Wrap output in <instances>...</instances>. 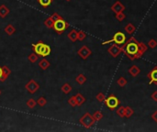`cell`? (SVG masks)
I'll use <instances>...</instances> for the list:
<instances>
[{"label": "cell", "mask_w": 157, "mask_h": 132, "mask_svg": "<svg viewBox=\"0 0 157 132\" xmlns=\"http://www.w3.org/2000/svg\"><path fill=\"white\" fill-rule=\"evenodd\" d=\"M139 41L134 39V38H131V40L125 43L124 45V53L125 55L129 58L131 61H134L136 60V54L138 53V46Z\"/></svg>", "instance_id": "obj_1"}, {"label": "cell", "mask_w": 157, "mask_h": 132, "mask_svg": "<svg viewBox=\"0 0 157 132\" xmlns=\"http://www.w3.org/2000/svg\"><path fill=\"white\" fill-rule=\"evenodd\" d=\"M32 49L33 51L38 56H41V57H46L48 55H50L51 53V47L49 45L45 44L42 41H39L35 44H32Z\"/></svg>", "instance_id": "obj_2"}, {"label": "cell", "mask_w": 157, "mask_h": 132, "mask_svg": "<svg viewBox=\"0 0 157 132\" xmlns=\"http://www.w3.org/2000/svg\"><path fill=\"white\" fill-rule=\"evenodd\" d=\"M126 35L124 34L123 32L121 31H118V32H116L114 36H113V38L109 40H106V41H103L102 42V45H105V44H109V43H111V42H114L115 44H117V45H124L126 42Z\"/></svg>", "instance_id": "obj_3"}, {"label": "cell", "mask_w": 157, "mask_h": 132, "mask_svg": "<svg viewBox=\"0 0 157 132\" xmlns=\"http://www.w3.org/2000/svg\"><path fill=\"white\" fill-rule=\"evenodd\" d=\"M79 122L81 123L82 126H84L85 127H86V129H89V127L94 126L96 120H95V118L93 117V116L91 114L85 113L84 116H82V117L80 118Z\"/></svg>", "instance_id": "obj_4"}, {"label": "cell", "mask_w": 157, "mask_h": 132, "mask_svg": "<svg viewBox=\"0 0 157 132\" xmlns=\"http://www.w3.org/2000/svg\"><path fill=\"white\" fill-rule=\"evenodd\" d=\"M68 27H69V24L66 21H64V18H62V19L54 21L52 28L58 33V34H62V33H63Z\"/></svg>", "instance_id": "obj_5"}, {"label": "cell", "mask_w": 157, "mask_h": 132, "mask_svg": "<svg viewBox=\"0 0 157 132\" xmlns=\"http://www.w3.org/2000/svg\"><path fill=\"white\" fill-rule=\"evenodd\" d=\"M104 102H105V105L111 110L117 108L119 105V100L114 96V94H110L107 99H105Z\"/></svg>", "instance_id": "obj_6"}, {"label": "cell", "mask_w": 157, "mask_h": 132, "mask_svg": "<svg viewBox=\"0 0 157 132\" xmlns=\"http://www.w3.org/2000/svg\"><path fill=\"white\" fill-rule=\"evenodd\" d=\"M25 87H26L27 91L30 94H34L40 89V84L35 80L31 79L27 82L26 85H25Z\"/></svg>", "instance_id": "obj_7"}, {"label": "cell", "mask_w": 157, "mask_h": 132, "mask_svg": "<svg viewBox=\"0 0 157 132\" xmlns=\"http://www.w3.org/2000/svg\"><path fill=\"white\" fill-rule=\"evenodd\" d=\"M123 51H124V45L121 47H119V46H118L117 44H115V45H111V46L109 48V50H107V52H109L112 57L117 58Z\"/></svg>", "instance_id": "obj_8"}, {"label": "cell", "mask_w": 157, "mask_h": 132, "mask_svg": "<svg viewBox=\"0 0 157 132\" xmlns=\"http://www.w3.org/2000/svg\"><path fill=\"white\" fill-rule=\"evenodd\" d=\"M78 55H79L83 60H86L87 58L92 54V51H91V50L86 47V46H83L79 49V51H78Z\"/></svg>", "instance_id": "obj_9"}, {"label": "cell", "mask_w": 157, "mask_h": 132, "mask_svg": "<svg viewBox=\"0 0 157 132\" xmlns=\"http://www.w3.org/2000/svg\"><path fill=\"white\" fill-rule=\"evenodd\" d=\"M111 10H112L115 14L121 13V12H123L125 10V6H124L121 1H117L111 7Z\"/></svg>", "instance_id": "obj_10"}, {"label": "cell", "mask_w": 157, "mask_h": 132, "mask_svg": "<svg viewBox=\"0 0 157 132\" xmlns=\"http://www.w3.org/2000/svg\"><path fill=\"white\" fill-rule=\"evenodd\" d=\"M148 78L150 79V84H157V67H154L152 71L148 73Z\"/></svg>", "instance_id": "obj_11"}, {"label": "cell", "mask_w": 157, "mask_h": 132, "mask_svg": "<svg viewBox=\"0 0 157 132\" xmlns=\"http://www.w3.org/2000/svg\"><path fill=\"white\" fill-rule=\"evenodd\" d=\"M138 46H139V50H138V53L136 54V59H139V58H140L143 55V53L146 52V51H147V46L144 43L139 42Z\"/></svg>", "instance_id": "obj_12"}, {"label": "cell", "mask_w": 157, "mask_h": 132, "mask_svg": "<svg viewBox=\"0 0 157 132\" xmlns=\"http://www.w3.org/2000/svg\"><path fill=\"white\" fill-rule=\"evenodd\" d=\"M11 73L10 69L7 66H3L2 67V77L0 79V82H5V80L9 76V74Z\"/></svg>", "instance_id": "obj_13"}, {"label": "cell", "mask_w": 157, "mask_h": 132, "mask_svg": "<svg viewBox=\"0 0 157 132\" xmlns=\"http://www.w3.org/2000/svg\"><path fill=\"white\" fill-rule=\"evenodd\" d=\"M129 73L131 76H133V77H136V76H138L140 73V68L138 67V66H136V65H132L131 67L129 69Z\"/></svg>", "instance_id": "obj_14"}, {"label": "cell", "mask_w": 157, "mask_h": 132, "mask_svg": "<svg viewBox=\"0 0 157 132\" xmlns=\"http://www.w3.org/2000/svg\"><path fill=\"white\" fill-rule=\"evenodd\" d=\"M9 8L5 5H1L0 6V16L1 18H6V16L9 14Z\"/></svg>", "instance_id": "obj_15"}, {"label": "cell", "mask_w": 157, "mask_h": 132, "mask_svg": "<svg viewBox=\"0 0 157 132\" xmlns=\"http://www.w3.org/2000/svg\"><path fill=\"white\" fill-rule=\"evenodd\" d=\"M74 98H76V101L77 106H82L85 102V96H83L82 94H76V96H74Z\"/></svg>", "instance_id": "obj_16"}, {"label": "cell", "mask_w": 157, "mask_h": 132, "mask_svg": "<svg viewBox=\"0 0 157 132\" xmlns=\"http://www.w3.org/2000/svg\"><path fill=\"white\" fill-rule=\"evenodd\" d=\"M50 65H51L50 61H47V60H45V59L41 60L39 63V67H40L42 70H47L50 67Z\"/></svg>", "instance_id": "obj_17"}, {"label": "cell", "mask_w": 157, "mask_h": 132, "mask_svg": "<svg viewBox=\"0 0 157 132\" xmlns=\"http://www.w3.org/2000/svg\"><path fill=\"white\" fill-rule=\"evenodd\" d=\"M67 36H68L69 40L71 41H73V42L77 40V31L76 30H73L70 31Z\"/></svg>", "instance_id": "obj_18"}, {"label": "cell", "mask_w": 157, "mask_h": 132, "mask_svg": "<svg viewBox=\"0 0 157 132\" xmlns=\"http://www.w3.org/2000/svg\"><path fill=\"white\" fill-rule=\"evenodd\" d=\"M124 30H125L128 34H132V33L136 30V28H135V27L131 23H129V24L126 25L125 28H124Z\"/></svg>", "instance_id": "obj_19"}, {"label": "cell", "mask_w": 157, "mask_h": 132, "mask_svg": "<svg viewBox=\"0 0 157 132\" xmlns=\"http://www.w3.org/2000/svg\"><path fill=\"white\" fill-rule=\"evenodd\" d=\"M15 31H16V28L13 26H12L11 24H8L7 26L5 28V32L7 33V35H9V36L13 35L14 33H15Z\"/></svg>", "instance_id": "obj_20"}, {"label": "cell", "mask_w": 157, "mask_h": 132, "mask_svg": "<svg viewBox=\"0 0 157 132\" xmlns=\"http://www.w3.org/2000/svg\"><path fill=\"white\" fill-rule=\"evenodd\" d=\"M62 91H63L65 94H68L72 91V86L70 85L68 82H65V84H64L63 86H62Z\"/></svg>", "instance_id": "obj_21"}, {"label": "cell", "mask_w": 157, "mask_h": 132, "mask_svg": "<svg viewBox=\"0 0 157 132\" xmlns=\"http://www.w3.org/2000/svg\"><path fill=\"white\" fill-rule=\"evenodd\" d=\"M76 81L77 82V84H79L82 85L86 82V77L84 75V74H78V75L76 76Z\"/></svg>", "instance_id": "obj_22"}, {"label": "cell", "mask_w": 157, "mask_h": 132, "mask_svg": "<svg viewBox=\"0 0 157 132\" xmlns=\"http://www.w3.org/2000/svg\"><path fill=\"white\" fill-rule=\"evenodd\" d=\"M53 24H54V21H53V19L51 18V16H49V18L45 19V21H44V25L48 28H53Z\"/></svg>", "instance_id": "obj_23"}, {"label": "cell", "mask_w": 157, "mask_h": 132, "mask_svg": "<svg viewBox=\"0 0 157 132\" xmlns=\"http://www.w3.org/2000/svg\"><path fill=\"white\" fill-rule=\"evenodd\" d=\"M133 114H134V111H133V109H132L131 106H126L125 107V117L127 118L131 117Z\"/></svg>", "instance_id": "obj_24"}, {"label": "cell", "mask_w": 157, "mask_h": 132, "mask_svg": "<svg viewBox=\"0 0 157 132\" xmlns=\"http://www.w3.org/2000/svg\"><path fill=\"white\" fill-rule=\"evenodd\" d=\"M28 61H30V63H35V61H37V60L39 59V56L36 54L35 52H32V53H30V55H28Z\"/></svg>", "instance_id": "obj_25"}, {"label": "cell", "mask_w": 157, "mask_h": 132, "mask_svg": "<svg viewBox=\"0 0 157 132\" xmlns=\"http://www.w3.org/2000/svg\"><path fill=\"white\" fill-rule=\"evenodd\" d=\"M116 112H117V115L119 116V117H125V107H124V106L119 107Z\"/></svg>", "instance_id": "obj_26"}, {"label": "cell", "mask_w": 157, "mask_h": 132, "mask_svg": "<svg viewBox=\"0 0 157 132\" xmlns=\"http://www.w3.org/2000/svg\"><path fill=\"white\" fill-rule=\"evenodd\" d=\"M38 1H39L40 5L41 7H49L50 5H51L52 2V0H38Z\"/></svg>", "instance_id": "obj_27"}, {"label": "cell", "mask_w": 157, "mask_h": 132, "mask_svg": "<svg viewBox=\"0 0 157 132\" xmlns=\"http://www.w3.org/2000/svg\"><path fill=\"white\" fill-rule=\"evenodd\" d=\"M93 117L95 118V120L96 121H99L103 118V114L100 112V111H96L93 115Z\"/></svg>", "instance_id": "obj_28"}, {"label": "cell", "mask_w": 157, "mask_h": 132, "mask_svg": "<svg viewBox=\"0 0 157 132\" xmlns=\"http://www.w3.org/2000/svg\"><path fill=\"white\" fill-rule=\"evenodd\" d=\"M117 82H118V84L121 86V87H124V86L127 84L128 81L124 77H119L118 79V81H117Z\"/></svg>", "instance_id": "obj_29"}, {"label": "cell", "mask_w": 157, "mask_h": 132, "mask_svg": "<svg viewBox=\"0 0 157 132\" xmlns=\"http://www.w3.org/2000/svg\"><path fill=\"white\" fill-rule=\"evenodd\" d=\"M85 38H86V34L84 31H82V30L77 31V40H78L82 41V40H84Z\"/></svg>", "instance_id": "obj_30"}, {"label": "cell", "mask_w": 157, "mask_h": 132, "mask_svg": "<svg viewBox=\"0 0 157 132\" xmlns=\"http://www.w3.org/2000/svg\"><path fill=\"white\" fill-rule=\"evenodd\" d=\"M36 105H37V102L32 98L28 99V100L27 101V106H28V107H30V108H34Z\"/></svg>", "instance_id": "obj_31"}, {"label": "cell", "mask_w": 157, "mask_h": 132, "mask_svg": "<svg viewBox=\"0 0 157 132\" xmlns=\"http://www.w3.org/2000/svg\"><path fill=\"white\" fill-rule=\"evenodd\" d=\"M37 104H38L40 106H44L45 105L47 104V100L45 99L43 96H40L38 100H37Z\"/></svg>", "instance_id": "obj_32"}, {"label": "cell", "mask_w": 157, "mask_h": 132, "mask_svg": "<svg viewBox=\"0 0 157 132\" xmlns=\"http://www.w3.org/2000/svg\"><path fill=\"white\" fill-rule=\"evenodd\" d=\"M126 18V15L123 13V12H121V13L116 14V18H117L119 21H123Z\"/></svg>", "instance_id": "obj_33"}, {"label": "cell", "mask_w": 157, "mask_h": 132, "mask_svg": "<svg viewBox=\"0 0 157 132\" xmlns=\"http://www.w3.org/2000/svg\"><path fill=\"white\" fill-rule=\"evenodd\" d=\"M105 99H106V96H105V94H103V93H98L97 94V101H99V102H104Z\"/></svg>", "instance_id": "obj_34"}, {"label": "cell", "mask_w": 157, "mask_h": 132, "mask_svg": "<svg viewBox=\"0 0 157 132\" xmlns=\"http://www.w3.org/2000/svg\"><path fill=\"white\" fill-rule=\"evenodd\" d=\"M68 104L71 106H73V107H74V106H77V104H76V98H74V96H72V97H70L69 98V100H68Z\"/></svg>", "instance_id": "obj_35"}, {"label": "cell", "mask_w": 157, "mask_h": 132, "mask_svg": "<svg viewBox=\"0 0 157 132\" xmlns=\"http://www.w3.org/2000/svg\"><path fill=\"white\" fill-rule=\"evenodd\" d=\"M148 46L150 47L151 49H154V48L157 46V41H156L155 40H149Z\"/></svg>", "instance_id": "obj_36"}, {"label": "cell", "mask_w": 157, "mask_h": 132, "mask_svg": "<svg viewBox=\"0 0 157 132\" xmlns=\"http://www.w3.org/2000/svg\"><path fill=\"white\" fill-rule=\"evenodd\" d=\"M51 18L53 19V21H56V20H59V19H62V18H63L58 13H53V14L51 16Z\"/></svg>", "instance_id": "obj_37"}, {"label": "cell", "mask_w": 157, "mask_h": 132, "mask_svg": "<svg viewBox=\"0 0 157 132\" xmlns=\"http://www.w3.org/2000/svg\"><path fill=\"white\" fill-rule=\"evenodd\" d=\"M151 97H152V100H154L155 102H157V91H154V92L152 94Z\"/></svg>", "instance_id": "obj_38"}, {"label": "cell", "mask_w": 157, "mask_h": 132, "mask_svg": "<svg viewBox=\"0 0 157 132\" xmlns=\"http://www.w3.org/2000/svg\"><path fill=\"white\" fill-rule=\"evenodd\" d=\"M152 118L154 119V120L157 123V110L155 111V112H154V114L152 115Z\"/></svg>", "instance_id": "obj_39"}, {"label": "cell", "mask_w": 157, "mask_h": 132, "mask_svg": "<svg viewBox=\"0 0 157 132\" xmlns=\"http://www.w3.org/2000/svg\"><path fill=\"white\" fill-rule=\"evenodd\" d=\"M1 77H2V67L0 66V79H1Z\"/></svg>", "instance_id": "obj_40"}, {"label": "cell", "mask_w": 157, "mask_h": 132, "mask_svg": "<svg viewBox=\"0 0 157 132\" xmlns=\"http://www.w3.org/2000/svg\"><path fill=\"white\" fill-rule=\"evenodd\" d=\"M66 1H68V2H69V1H71V0H66Z\"/></svg>", "instance_id": "obj_41"}, {"label": "cell", "mask_w": 157, "mask_h": 132, "mask_svg": "<svg viewBox=\"0 0 157 132\" xmlns=\"http://www.w3.org/2000/svg\"><path fill=\"white\" fill-rule=\"evenodd\" d=\"M0 93H1V92H0Z\"/></svg>", "instance_id": "obj_42"}]
</instances>
